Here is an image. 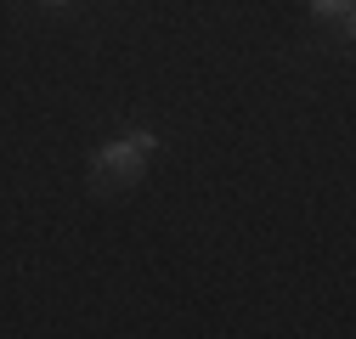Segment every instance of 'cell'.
<instances>
[{
    "label": "cell",
    "instance_id": "1",
    "mask_svg": "<svg viewBox=\"0 0 356 339\" xmlns=\"http://www.w3.org/2000/svg\"><path fill=\"white\" fill-rule=\"evenodd\" d=\"M147 164H153V136H147V131H142V136H119V142H108V147L97 153L91 187H97V192H124V187H136V181L147 176Z\"/></svg>",
    "mask_w": 356,
    "mask_h": 339
},
{
    "label": "cell",
    "instance_id": "2",
    "mask_svg": "<svg viewBox=\"0 0 356 339\" xmlns=\"http://www.w3.org/2000/svg\"><path fill=\"white\" fill-rule=\"evenodd\" d=\"M323 17H350V0H311Z\"/></svg>",
    "mask_w": 356,
    "mask_h": 339
},
{
    "label": "cell",
    "instance_id": "3",
    "mask_svg": "<svg viewBox=\"0 0 356 339\" xmlns=\"http://www.w3.org/2000/svg\"><path fill=\"white\" fill-rule=\"evenodd\" d=\"M46 6H63V0H46Z\"/></svg>",
    "mask_w": 356,
    "mask_h": 339
}]
</instances>
